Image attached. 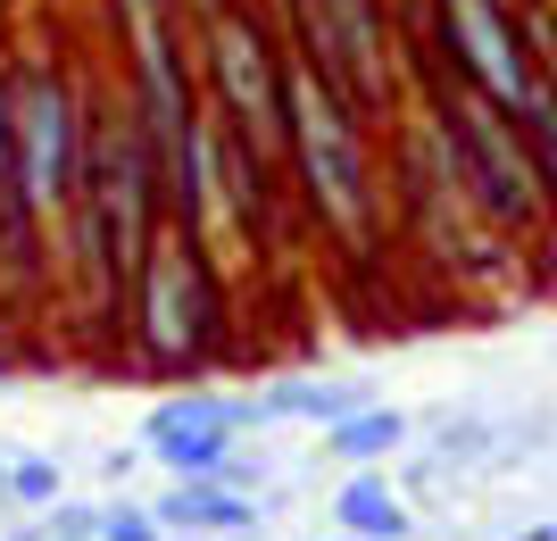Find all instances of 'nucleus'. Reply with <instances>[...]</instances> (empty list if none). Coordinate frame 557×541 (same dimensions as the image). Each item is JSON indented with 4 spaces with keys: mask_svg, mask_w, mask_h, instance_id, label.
Segmentation results:
<instances>
[{
    "mask_svg": "<svg viewBox=\"0 0 557 541\" xmlns=\"http://www.w3.org/2000/svg\"><path fill=\"white\" fill-rule=\"evenodd\" d=\"M0 492L25 500V508H50V500H59V458H42V450H17V458L0 467Z\"/></svg>",
    "mask_w": 557,
    "mask_h": 541,
    "instance_id": "ddd939ff",
    "label": "nucleus"
},
{
    "mask_svg": "<svg viewBox=\"0 0 557 541\" xmlns=\"http://www.w3.org/2000/svg\"><path fill=\"white\" fill-rule=\"evenodd\" d=\"M283 9L308 25V59L333 93H383V9L374 0H283Z\"/></svg>",
    "mask_w": 557,
    "mask_h": 541,
    "instance_id": "20e7f679",
    "label": "nucleus"
},
{
    "mask_svg": "<svg viewBox=\"0 0 557 541\" xmlns=\"http://www.w3.org/2000/svg\"><path fill=\"white\" fill-rule=\"evenodd\" d=\"M333 525L358 533V541H399V533H408V508L392 500L383 475H349L342 492H333Z\"/></svg>",
    "mask_w": 557,
    "mask_h": 541,
    "instance_id": "9d476101",
    "label": "nucleus"
},
{
    "mask_svg": "<svg viewBox=\"0 0 557 541\" xmlns=\"http://www.w3.org/2000/svg\"><path fill=\"white\" fill-rule=\"evenodd\" d=\"M392 442H399L392 408H349V417L333 425V458H349V467H358V458H383Z\"/></svg>",
    "mask_w": 557,
    "mask_h": 541,
    "instance_id": "f8f14e48",
    "label": "nucleus"
},
{
    "mask_svg": "<svg viewBox=\"0 0 557 541\" xmlns=\"http://www.w3.org/2000/svg\"><path fill=\"white\" fill-rule=\"evenodd\" d=\"M42 541H100V508H84V500H50L42 508Z\"/></svg>",
    "mask_w": 557,
    "mask_h": 541,
    "instance_id": "4468645a",
    "label": "nucleus"
},
{
    "mask_svg": "<svg viewBox=\"0 0 557 541\" xmlns=\"http://www.w3.org/2000/svg\"><path fill=\"white\" fill-rule=\"evenodd\" d=\"M233 433H242V401H209V392L166 401L159 417H150V450L175 467V483H225L233 475Z\"/></svg>",
    "mask_w": 557,
    "mask_h": 541,
    "instance_id": "0eeeda50",
    "label": "nucleus"
},
{
    "mask_svg": "<svg viewBox=\"0 0 557 541\" xmlns=\"http://www.w3.org/2000/svg\"><path fill=\"white\" fill-rule=\"evenodd\" d=\"M333 541H358V533H333Z\"/></svg>",
    "mask_w": 557,
    "mask_h": 541,
    "instance_id": "f3484780",
    "label": "nucleus"
},
{
    "mask_svg": "<svg viewBox=\"0 0 557 541\" xmlns=\"http://www.w3.org/2000/svg\"><path fill=\"white\" fill-rule=\"evenodd\" d=\"M491 109H499V100H491ZM491 109H483V100H466L458 150H466V167H474V184L491 192V209H499V217H524V209H533V167H524L516 134H499Z\"/></svg>",
    "mask_w": 557,
    "mask_h": 541,
    "instance_id": "6e6552de",
    "label": "nucleus"
},
{
    "mask_svg": "<svg viewBox=\"0 0 557 541\" xmlns=\"http://www.w3.org/2000/svg\"><path fill=\"white\" fill-rule=\"evenodd\" d=\"M116 9H125V17H150V9H175V0H116Z\"/></svg>",
    "mask_w": 557,
    "mask_h": 541,
    "instance_id": "dca6fc26",
    "label": "nucleus"
},
{
    "mask_svg": "<svg viewBox=\"0 0 557 541\" xmlns=\"http://www.w3.org/2000/svg\"><path fill=\"white\" fill-rule=\"evenodd\" d=\"M0 234L9 250L34 242V200H25V159H17V93L0 84Z\"/></svg>",
    "mask_w": 557,
    "mask_h": 541,
    "instance_id": "9b49d317",
    "label": "nucleus"
},
{
    "mask_svg": "<svg viewBox=\"0 0 557 541\" xmlns=\"http://www.w3.org/2000/svg\"><path fill=\"white\" fill-rule=\"evenodd\" d=\"M166 525H159V508H134V500H125V508H100V541H159Z\"/></svg>",
    "mask_w": 557,
    "mask_h": 541,
    "instance_id": "2eb2a0df",
    "label": "nucleus"
},
{
    "mask_svg": "<svg viewBox=\"0 0 557 541\" xmlns=\"http://www.w3.org/2000/svg\"><path fill=\"white\" fill-rule=\"evenodd\" d=\"M17 159H25L34 217H59L84 192V109H75L67 75H50V67L17 75Z\"/></svg>",
    "mask_w": 557,
    "mask_h": 541,
    "instance_id": "f03ea898",
    "label": "nucleus"
},
{
    "mask_svg": "<svg viewBox=\"0 0 557 541\" xmlns=\"http://www.w3.org/2000/svg\"><path fill=\"white\" fill-rule=\"evenodd\" d=\"M141 333L159 358H184L209 342V283H200V250L191 234H166L141 259Z\"/></svg>",
    "mask_w": 557,
    "mask_h": 541,
    "instance_id": "39448f33",
    "label": "nucleus"
},
{
    "mask_svg": "<svg viewBox=\"0 0 557 541\" xmlns=\"http://www.w3.org/2000/svg\"><path fill=\"white\" fill-rule=\"evenodd\" d=\"M159 525L166 533H242V525H250V500L216 492V483H175V492L159 500Z\"/></svg>",
    "mask_w": 557,
    "mask_h": 541,
    "instance_id": "1a4fd4ad",
    "label": "nucleus"
},
{
    "mask_svg": "<svg viewBox=\"0 0 557 541\" xmlns=\"http://www.w3.org/2000/svg\"><path fill=\"white\" fill-rule=\"evenodd\" d=\"M283 142H292L317 209L342 234H358L367 225V150H358V125H349L342 93L317 67H283Z\"/></svg>",
    "mask_w": 557,
    "mask_h": 541,
    "instance_id": "f257e3e1",
    "label": "nucleus"
},
{
    "mask_svg": "<svg viewBox=\"0 0 557 541\" xmlns=\"http://www.w3.org/2000/svg\"><path fill=\"white\" fill-rule=\"evenodd\" d=\"M442 9H449V42H458V67L474 75V93L499 100V109L516 118V109L541 93V75L524 67V50H516L499 0H442Z\"/></svg>",
    "mask_w": 557,
    "mask_h": 541,
    "instance_id": "423d86ee",
    "label": "nucleus"
},
{
    "mask_svg": "<svg viewBox=\"0 0 557 541\" xmlns=\"http://www.w3.org/2000/svg\"><path fill=\"white\" fill-rule=\"evenodd\" d=\"M209 75L242 142H283V67L242 9H209Z\"/></svg>",
    "mask_w": 557,
    "mask_h": 541,
    "instance_id": "7ed1b4c3",
    "label": "nucleus"
}]
</instances>
